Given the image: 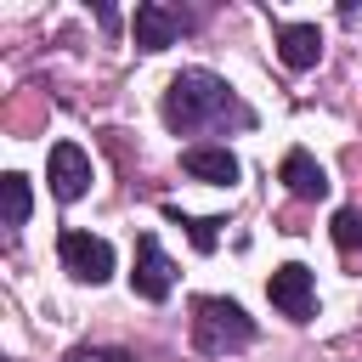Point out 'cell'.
<instances>
[{"label":"cell","mask_w":362,"mask_h":362,"mask_svg":"<svg viewBox=\"0 0 362 362\" xmlns=\"http://www.w3.org/2000/svg\"><path fill=\"white\" fill-rule=\"evenodd\" d=\"M170 136H221V130H255V107L215 74V68H181L164 85L158 102Z\"/></svg>","instance_id":"obj_1"},{"label":"cell","mask_w":362,"mask_h":362,"mask_svg":"<svg viewBox=\"0 0 362 362\" xmlns=\"http://www.w3.org/2000/svg\"><path fill=\"white\" fill-rule=\"evenodd\" d=\"M255 317L226 300V294H198L192 300V351L198 356H232V351H249L255 345Z\"/></svg>","instance_id":"obj_2"},{"label":"cell","mask_w":362,"mask_h":362,"mask_svg":"<svg viewBox=\"0 0 362 362\" xmlns=\"http://www.w3.org/2000/svg\"><path fill=\"white\" fill-rule=\"evenodd\" d=\"M57 260L68 266V277H79V283H90V288H102V283L113 277V243L79 232V226H68V232L57 238Z\"/></svg>","instance_id":"obj_3"},{"label":"cell","mask_w":362,"mask_h":362,"mask_svg":"<svg viewBox=\"0 0 362 362\" xmlns=\"http://www.w3.org/2000/svg\"><path fill=\"white\" fill-rule=\"evenodd\" d=\"M198 28V17L192 11H181V6H164V0H141L136 6V17H130V34H136V51H164V45H175L181 34H192Z\"/></svg>","instance_id":"obj_4"},{"label":"cell","mask_w":362,"mask_h":362,"mask_svg":"<svg viewBox=\"0 0 362 362\" xmlns=\"http://www.w3.org/2000/svg\"><path fill=\"white\" fill-rule=\"evenodd\" d=\"M266 300H272L288 322H311V317H317V277H311V266L283 260V266L266 277Z\"/></svg>","instance_id":"obj_5"},{"label":"cell","mask_w":362,"mask_h":362,"mask_svg":"<svg viewBox=\"0 0 362 362\" xmlns=\"http://www.w3.org/2000/svg\"><path fill=\"white\" fill-rule=\"evenodd\" d=\"M45 181H51V198L57 204H79L90 192V153L79 141H57L45 153Z\"/></svg>","instance_id":"obj_6"},{"label":"cell","mask_w":362,"mask_h":362,"mask_svg":"<svg viewBox=\"0 0 362 362\" xmlns=\"http://www.w3.org/2000/svg\"><path fill=\"white\" fill-rule=\"evenodd\" d=\"M170 288H175V266H170L164 243H158L153 232H141V238H136V272H130V294H136V300H147V305H158V300H170Z\"/></svg>","instance_id":"obj_7"},{"label":"cell","mask_w":362,"mask_h":362,"mask_svg":"<svg viewBox=\"0 0 362 362\" xmlns=\"http://www.w3.org/2000/svg\"><path fill=\"white\" fill-rule=\"evenodd\" d=\"M272 40H277V62L288 74H305V68L322 62V28L317 23H283V17H272Z\"/></svg>","instance_id":"obj_8"},{"label":"cell","mask_w":362,"mask_h":362,"mask_svg":"<svg viewBox=\"0 0 362 362\" xmlns=\"http://www.w3.org/2000/svg\"><path fill=\"white\" fill-rule=\"evenodd\" d=\"M181 170H187L192 181H204V187H238V175H243L238 153L221 147V141H192V147H181Z\"/></svg>","instance_id":"obj_9"},{"label":"cell","mask_w":362,"mask_h":362,"mask_svg":"<svg viewBox=\"0 0 362 362\" xmlns=\"http://www.w3.org/2000/svg\"><path fill=\"white\" fill-rule=\"evenodd\" d=\"M277 181L300 198V204H317V198H328V170L305 153V147H288L283 153V164H277Z\"/></svg>","instance_id":"obj_10"},{"label":"cell","mask_w":362,"mask_h":362,"mask_svg":"<svg viewBox=\"0 0 362 362\" xmlns=\"http://www.w3.org/2000/svg\"><path fill=\"white\" fill-rule=\"evenodd\" d=\"M0 204H6V226H11V232L28 226L34 192H28V175H23V170H6V175H0Z\"/></svg>","instance_id":"obj_11"},{"label":"cell","mask_w":362,"mask_h":362,"mask_svg":"<svg viewBox=\"0 0 362 362\" xmlns=\"http://www.w3.org/2000/svg\"><path fill=\"white\" fill-rule=\"evenodd\" d=\"M164 215H170L175 226H187V238H192V249H198V255H215V243H221V226H226L221 215H181L175 204H164Z\"/></svg>","instance_id":"obj_12"},{"label":"cell","mask_w":362,"mask_h":362,"mask_svg":"<svg viewBox=\"0 0 362 362\" xmlns=\"http://www.w3.org/2000/svg\"><path fill=\"white\" fill-rule=\"evenodd\" d=\"M328 238H334V249H339V255H362V209H356V204L334 209V221H328Z\"/></svg>","instance_id":"obj_13"},{"label":"cell","mask_w":362,"mask_h":362,"mask_svg":"<svg viewBox=\"0 0 362 362\" xmlns=\"http://www.w3.org/2000/svg\"><path fill=\"white\" fill-rule=\"evenodd\" d=\"M68 362H136V351H119V345H74Z\"/></svg>","instance_id":"obj_14"}]
</instances>
